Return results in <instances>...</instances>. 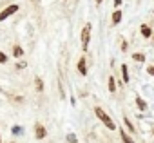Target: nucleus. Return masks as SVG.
Segmentation results:
<instances>
[{"instance_id":"obj_8","label":"nucleus","mask_w":154,"mask_h":143,"mask_svg":"<svg viewBox=\"0 0 154 143\" xmlns=\"http://www.w3.org/2000/svg\"><path fill=\"white\" fill-rule=\"evenodd\" d=\"M136 105H138L140 111H147V102L143 98H140V96H136Z\"/></svg>"},{"instance_id":"obj_12","label":"nucleus","mask_w":154,"mask_h":143,"mask_svg":"<svg viewBox=\"0 0 154 143\" xmlns=\"http://www.w3.org/2000/svg\"><path fill=\"white\" fill-rule=\"evenodd\" d=\"M109 91H111V93H116V82H114V76H109Z\"/></svg>"},{"instance_id":"obj_21","label":"nucleus","mask_w":154,"mask_h":143,"mask_svg":"<svg viewBox=\"0 0 154 143\" xmlns=\"http://www.w3.org/2000/svg\"><path fill=\"white\" fill-rule=\"evenodd\" d=\"M102 2H103V0H96V4H98V6H100V4H102Z\"/></svg>"},{"instance_id":"obj_3","label":"nucleus","mask_w":154,"mask_h":143,"mask_svg":"<svg viewBox=\"0 0 154 143\" xmlns=\"http://www.w3.org/2000/svg\"><path fill=\"white\" fill-rule=\"evenodd\" d=\"M17 11H18V6H17V4H13V6L6 8V9H4L2 13H0V22H4L6 18H9V17H11V15H15Z\"/></svg>"},{"instance_id":"obj_13","label":"nucleus","mask_w":154,"mask_h":143,"mask_svg":"<svg viewBox=\"0 0 154 143\" xmlns=\"http://www.w3.org/2000/svg\"><path fill=\"white\" fill-rule=\"evenodd\" d=\"M132 60H136V62H143L145 56H143L141 53H134V54H132Z\"/></svg>"},{"instance_id":"obj_2","label":"nucleus","mask_w":154,"mask_h":143,"mask_svg":"<svg viewBox=\"0 0 154 143\" xmlns=\"http://www.w3.org/2000/svg\"><path fill=\"white\" fill-rule=\"evenodd\" d=\"M89 40H91V24H85L84 29H82V49L84 51H87Z\"/></svg>"},{"instance_id":"obj_15","label":"nucleus","mask_w":154,"mask_h":143,"mask_svg":"<svg viewBox=\"0 0 154 143\" xmlns=\"http://www.w3.org/2000/svg\"><path fill=\"white\" fill-rule=\"evenodd\" d=\"M123 121H125V125H127V129H129L131 132H134V127H132V123L129 121V118H123Z\"/></svg>"},{"instance_id":"obj_14","label":"nucleus","mask_w":154,"mask_h":143,"mask_svg":"<svg viewBox=\"0 0 154 143\" xmlns=\"http://www.w3.org/2000/svg\"><path fill=\"white\" fill-rule=\"evenodd\" d=\"M35 84H36V89H38V91H44V82H42V78H36Z\"/></svg>"},{"instance_id":"obj_1","label":"nucleus","mask_w":154,"mask_h":143,"mask_svg":"<svg viewBox=\"0 0 154 143\" xmlns=\"http://www.w3.org/2000/svg\"><path fill=\"white\" fill-rule=\"evenodd\" d=\"M94 114L98 116V120H100V121H102V123H103V125L109 129V130H116V125H114V121L109 118V114H107V112H105L102 107H96V109H94Z\"/></svg>"},{"instance_id":"obj_18","label":"nucleus","mask_w":154,"mask_h":143,"mask_svg":"<svg viewBox=\"0 0 154 143\" xmlns=\"http://www.w3.org/2000/svg\"><path fill=\"white\" fill-rule=\"evenodd\" d=\"M67 141H71V143H76V136H74V134H69V136H67Z\"/></svg>"},{"instance_id":"obj_11","label":"nucleus","mask_w":154,"mask_h":143,"mask_svg":"<svg viewBox=\"0 0 154 143\" xmlns=\"http://www.w3.org/2000/svg\"><path fill=\"white\" fill-rule=\"evenodd\" d=\"M22 54H24V49H22L20 45H17V47L13 49V56H15V58H20Z\"/></svg>"},{"instance_id":"obj_19","label":"nucleus","mask_w":154,"mask_h":143,"mask_svg":"<svg viewBox=\"0 0 154 143\" xmlns=\"http://www.w3.org/2000/svg\"><path fill=\"white\" fill-rule=\"evenodd\" d=\"M147 73H149L150 76H154V65H149V67H147Z\"/></svg>"},{"instance_id":"obj_20","label":"nucleus","mask_w":154,"mask_h":143,"mask_svg":"<svg viewBox=\"0 0 154 143\" xmlns=\"http://www.w3.org/2000/svg\"><path fill=\"white\" fill-rule=\"evenodd\" d=\"M20 132H22V129H20L18 125H15V127H13V134H20Z\"/></svg>"},{"instance_id":"obj_7","label":"nucleus","mask_w":154,"mask_h":143,"mask_svg":"<svg viewBox=\"0 0 154 143\" xmlns=\"http://www.w3.org/2000/svg\"><path fill=\"white\" fill-rule=\"evenodd\" d=\"M122 78H123V82H125V84H129V80H131V76H129V69H127V65H125V63L122 65Z\"/></svg>"},{"instance_id":"obj_9","label":"nucleus","mask_w":154,"mask_h":143,"mask_svg":"<svg viewBox=\"0 0 154 143\" xmlns=\"http://www.w3.org/2000/svg\"><path fill=\"white\" fill-rule=\"evenodd\" d=\"M122 17H123V15H122V11H120V9H116V11L112 13V24H120V22H122Z\"/></svg>"},{"instance_id":"obj_6","label":"nucleus","mask_w":154,"mask_h":143,"mask_svg":"<svg viewBox=\"0 0 154 143\" xmlns=\"http://www.w3.org/2000/svg\"><path fill=\"white\" fill-rule=\"evenodd\" d=\"M78 71H80L82 76L87 75V63H85V58H80V60H78Z\"/></svg>"},{"instance_id":"obj_10","label":"nucleus","mask_w":154,"mask_h":143,"mask_svg":"<svg viewBox=\"0 0 154 143\" xmlns=\"http://www.w3.org/2000/svg\"><path fill=\"white\" fill-rule=\"evenodd\" d=\"M118 132H120V138H122V141H123V143H134V141H132V138H131L127 132H123V130H118Z\"/></svg>"},{"instance_id":"obj_17","label":"nucleus","mask_w":154,"mask_h":143,"mask_svg":"<svg viewBox=\"0 0 154 143\" xmlns=\"http://www.w3.org/2000/svg\"><path fill=\"white\" fill-rule=\"evenodd\" d=\"M122 2H123V0H112V4H114V9H120Z\"/></svg>"},{"instance_id":"obj_4","label":"nucleus","mask_w":154,"mask_h":143,"mask_svg":"<svg viewBox=\"0 0 154 143\" xmlns=\"http://www.w3.org/2000/svg\"><path fill=\"white\" fill-rule=\"evenodd\" d=\"M140 33H141V36H143V38H150V36H152V29H150L147 24H141Z\"/></svg>"},{"instance_id":"obj_16","label":"nucleus","mask_w":154,"mask_h":143,"mask_svg":"<svg viewBox=\"0 0 154 143\" xmlns=\"http://www.w3.org/2000/svg\"><path fill=\"white\" fill-rule=\"evenodd\" d=\"M6 62H8V56H6L2 51H0V63H6Z\"/></svg>"},{"instance_id":"obj_5","label":"nucleus","mask_w":154,"mask_h":143,"mask_svg":"<svg viewBox=\"0 0 154 143\" xmlns=\"http://www.w3.org/2000/svg\"><path fill=\"white\" fill-rule=\"evenodd\" d=\"M35 132H36V138L38 139H44L45 138V129H44V125H40V123H36V127H35Z\"/></svg>"},{"instance_id":"obj_22","label":"nucleus","mask_w":154,"mask_h":143,"mask_svg":"<svg viewBox=\"0 0 154 143\" xmlns=\"http://www.w3.org/2000/svg\"><path fill=\"white\" fill-rule=\"evenodd\" d=\"M0 143H2V138H0Z\"/></svg>"}]
</instances>
